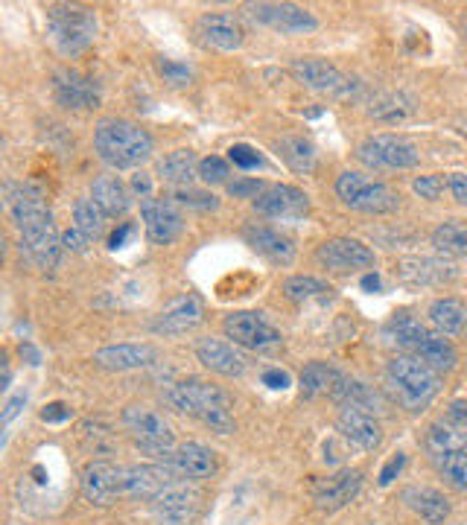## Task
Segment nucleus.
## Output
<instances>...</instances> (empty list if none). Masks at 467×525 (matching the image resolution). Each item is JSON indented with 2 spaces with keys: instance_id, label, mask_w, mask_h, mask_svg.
Returning a JSON list of instances; mask_svg holds the SVG:
<instances>
[{
  "instance_id": "obj_9",
  "label": "nucleus",
  "mask_w": 467,
  "mask_h": 525,
  "mask_svg": "<svg viewBox=\"0 0 467 525\" xmlns=\"http://www.w3.org/2000/svg\"><path fill=\"white\" fill-rule=\"evenodd\" d=\"M123 426L132 432L135 444L158 461H164L167 453L176 447V432H173L170 420L164 418L161 412L149 409V406H141V403L126 406L123 409Z\"/></svg>"
},
{
  "instance_id": "obj_54",
  "label": "nucleus",
  "mask_w": 467,
  "mask_h": 525,
  "mask_svg": "<svg viewBox=\"0 0 467 525\" xmlns=\"http://www.w3.org/2000/svg\"><path fill=\"white\" fill-rule=\"evenodd\" d=\"M129 231H132V225H123V228H120V231L111 237V248H120V245H123V240L129 237Z\"/></svg>"
},
{
  "instance_id": "obj_55",
  "label": "nucleus",
  "mask_w": 467,
  "mask_h": 525,
  "mask_svg": "<svg viewBox=\"0 0 467 525\" xmlns=\"http://www.w3.org/2000/svg\"><path fill=\"white\" fill-rule=\"evenodd\" d=\"M362 289H368V292H377V289H380V278H377L374 272H371V275H365V278H362Z\"/></svg>"
},
{
  "instance_id": "obj_53",
  "label": "nucleus",
  "mask_w": 467,
  "mask_h": 525,
  "mask_svg": "<svg viewBox=\"0 0 467 525\" xmlns=\"http://www.w3.org/2000/svg\"><path fill=\"white\" fill-rule=\"evenodd\" d=\"M41 418L47 420V423H62V420L71 418V412H68V406H65V403H50V406L41 412Z\"/></svg>"
},
{
  "instance_id": "obj_38",
  "label": "nucleus",
  "mask_w": 467,
  "mask_h": 525,
  "mask_svg": "<svg viewBox=\"0 0 467 525\" xmlns=\"http://www.w3.org/2000/svg\"><path fill=\"white\" fill-rule=\"evenodd\" d=\"M432 245L447 257H467V222L447 219L432 231Z\"/></svg>"
},
{
  "instance_id": "obj_14",
  "label": "nucleus",
  "mask_w": 467,
  "mask_h": 525,
  "mask_svg": "<svg viewBox=\"0 0 467 525\" xmlns=\"http://www.w3.org/2000/svg\"><path fill=\"white\" fill-rule=\"evenodd\" d=\"M199 490L187 482H173L161 490L149 505H152V514L161 525H190L199 514Z\"/></svg>"
},
{
  "instance_id": "obj_37",
  "label": "nucleus",
  "mask_w": 467,
  "mask_h": 525,
  "mask_svg": "<svg viewBox=\"0 0 467 525\" xmlns=\"http://www.w3.org/2000/svg\"><path fill=\"white\" fill-rule=\"evenodd\" d=\"M278 152L289 170L295 173H310L316 167V146L301 135H287L278 140Z\"/></svg>"
},
{
  "instance_id": "obj_8",
  "label": "nucleus",
  "mask_w": 467,
  "mask_h": 525,
  "mask_svg": "<svg viewBox=\"0 0 467 525\" xmlns=\"http://www.w3.org/2000/svg\"><path fill=\"white\" fill-rule=\"evenodd\" d=\"M336 196L345 208L357 210V213H371V216L395 213L400 208V196L389 184L354 173V170H345L336 178Z\"/></svg>"
},
{
  "instance_id": "obj_31",
  "label": "nucleus",
  "mask_w": 467,
  "mask_h": 525,
  "mask_svg": "<svg viewBox=\"0 0 467 525\" xmlns=\"http://www.w3.org/2000/svg\"><path fill=\"white\" fill-rule=\"evenodd\" d=\"M91 196H94V202L100 205V210L106 213V216H123L129 205H132V199H129V190H126V184L117 178V175H100L97 181H94V187H91Z\"/></svg>"
},
{
  "instance_id": "obj_21",
  "label": "nucleus",
  "mask_w": 467,
  "mask_h": 525,
  "mask_svg": "<svg viewBox=\"0 0 467 525\" xmlns=\"http://www.w3.org/2000/svg\"><path fill=\"white\" fill-rule=\"evenodd\" d=\"M53 97L62 108H71V111L97 108L100 105V85L79 70H59L53 76Z\"/></svg>"
},
{
  "instance_id": "obj_30",
  "label": "nucleus",
  "mask_w": 467,
  "mask_h": 525,
  "mask_svg": "<svg viewBox=\"0 0 467 525\" xmlns=\"http://www.w3.org/2000/svg\"><path fill=\"white\" fill-rule=\"evenodd\" d=\"M403 502L430 525H444L450 517V502L432 488H406Z\"/></svg>"
},
{
  "instance_id": "obj_46",
  "label": "nucleus",
  "mask_w": 467,
  "mask_h": 525,
  "mask_svg": "<svg viewBox=\"0 0 467 525\" xmlns=\"http://www.w3.org/2000/svg\"><path fill=\"white\" fill-rule=\"evenodd\" d=\"M412 190H415L421 199L435 202V199L441 196V190H444V178H441V175H418L415 184H412Z\"/></svg>"
},
{
  "instance_id": "obj_41",
  "label": "nucleus",
  "mask_w": 467,
  "mask_h": 525,
  "mask_svg": "<svg viewBox=\"0 0 467 525\" xmlns=\"http://www.w3.org/2000/svg\"><path fill=\"white\" fill-rule=\"evenodd\" d=\"M79 432H82V441L88 444V450H94V455L114 453V435H111V429H108L106 423L85 420Z\"/></svg>"
},
{
  "instance_id": "obj_49",
  "label": "nucleus",
  "mask_w": 467,
  "mask_h": 525,
  "mask_svg": "<svg viewBox=\"0 0 467 525\" xmlns=\"http://www.w3.org/2000/svg\"><path fill=\"white\" fill-rule=\"evenodd\" d=\"M447 187H450L453 199H456L459 205H465L467 208V175L465 173H450L447 175Z\"/></svg>"
},
{
  "instance_id": "obj_39",
  "label": "nucleus",
  "mask_w": 467,
  "mask_h": 525,
  "mask_svg": "<svg viewBox=\"0 0 467 525\" xmlns=\"http://www.w3.org/2000/svg\"><path fill=\"white\" fill-rule=\"evenodd\" d=\"M106 213L94 199H76L73 202V228H79L91 243L106 234Z\"/></svg>"
},
{
  "instance_id": "obj_29",
  "label": "nucleus",
  "mask_w": 467,
  "mask_h": 525,
  "mask_svg": "<svg viewBox=\"0 0 467 525\" xmlns=\"http://www.w3.org/2000/svg\"><path fill=\"white\" fill-rule=\"evenodd\" d=\"M243 237H246V243L252 245L257 254H263L269 263L289 266L292 257H295V243L289 240L287 234H281V231H275V228H266V225H246V228H243Z\"/></svg>"
},
{
  "instance_id": "obj_6",
  "label": "nucleus",
  "mask_w": 467,
  "mask_h": 525,
  "mask_svg": "<svg viewBox=\"0 0 467 525\" xmlns=\"http://www.w3.org/2000/svg\"><path fill=\"white\" fill-rule=\"evenodd\" d=\"M430 464L447 485L467 493V435L450 423H432L424 438Z\"/></svg>"
},
{
  "instance_id": "obj_13",
  "label": "nucleus",
  "mask_w": 467,
  "mask_h": 525,
  "mask_svg": "<svg viewBox=\"0 0 467 525\" xmlns=\"http://www.w3.org/2000/svg\"><path fill=\"white\" fill-rule=\"evenodd\" d=\"M246 12L252 21L278 33H313L319 27V18L295 3H249Z\"/></svg>"
},
{
  "instance_id": "obj_2",
  "label": "nucleus",
  "mask_w": 467,
  "mask_h": 525,
  "mask_svg": "<svg viewBox=\"0 0 467 525\" xmlns=\"http://www.w3.org/2000/svg\"><path fill=\"white\" fill-rule=\"evenodd\" d=\"M167 400L173 409H179L181 415H190L199 423H205L216 435H231L237 429L234 423V403L231 397L219 388V385L187 377L167 388Z\"/></svg>"
},
{
  "instance_id": "obj_33",
  "label": "nucleus",
  "mask_w": 467,
  "mask_h": 525,
  "mask_svg": "<svg viewBox=\"0 0 467 525\" xmlns=\"http://www.w3.org/2000/svg\"><path fill=\"white\" fill-rule=\"evenodd\" d=\"M342 374L333 368V365H327V362H310V365H304V371H301V394L304 397H322V394H336V388L342 385Z\"/></svg>"
},
{
  "instance_id": "obj_7",
  "label": "nucleus",
  "mask_w": 467,
  "mask_h": 525,
  "mask_svg": "<svg viewBox=\"0 0 467 525\" xmlns=\"http://www.w3.org/2000/svg\"><path fill=\"white\" fill-rule=\"evenodd\" d=\"M47 35L62 56H76L97 38V15L88 6L56 3L47 9Z\"/></svg>"
},
{
  "instance_id": "obj_28",
  "label": "nucleus",
  "mask_w": 467,
  "mask_h": 525,
  "mask_svg": "<svg viewBox=\"0 0 467 525\" xmlns=\"http://www.w3.org/2000/svg\"><path fill=\"white\" fill-rule=\"evenodd\" d=\"M155 359H158V353L149 345H108V348H100L94 353V365L103 371H114V374L149 368V365H155Z\"/></svg>"
},
{
  "instance_id": "obj_51",
  "label": "nucleus",
  "mask_w": 467,
  "mask_h": 525,
  "mask_svg": "<svg viewBox=\"0 0 467 525\" xmlns=\"http://www.w3.org/2000/svg\"><path fill=\"white\" fill-rule=\"evenodd\" d=\"M88 243H91V240H88V237H85L79 228H71V231H65V234H62V245H65V248H71V251H85Z\"/></svg>"
},
{
  "instance_id": "obj_42",
  "label": "nucleus",
  "mask_w": 467,
  "mask_h": 525,
  "mask_svg": "<svg viewBox=\"0 0 467 525\" xmlns=\"http://www.w3.org/2000/svg\"><path fill=\"white\" fill-rule=\"evenodd\" d=\"M173 205H181V208H193V210H216L219 208V199L208 190H193V187H179L173 190L170 196Z\"/></svg>"
},
{
  "instance_id": "obj_56",
  "label": "nucleus",
  "mask_w": 467,
  "mask_h": 525,
  "mask_svg": "<svg viewBox=\"0 0 467 525\" xmlns=\"http://www.w3.org/2000/svg\"><path fill=\"white\" fill-rule=\"evenodd\" d=\"M135 190H138V193H144V199H146V193H149V178H146V175H138V178H135Z\"/></svg>"
},
{
  "instance_id": "obj_47",
  "label": "nucleus",
  "mask_w": 467,
  "mask_h": 525,
  "mask_svg": "<svg viewBox=\"0 0 467 525\" xmlns=\"http://www.w3.org/2000/svg\"><path fill=\"white\" fill-rule=\"evenodd\" d=\"M263 190H266V187H263V181H257V178H240V181H231V184H228V193H231L234 199H257Z\"/></svg>"
},
{
  "instance_id": "obj_45",
  "label": "nucleus",
  "mask_w": 467,
  "mask_h": 525,
  "mask_svg": "<svg viewBox=\"0 0 467 525\" xmlns=\"http://www.w3.org/2000/svg\"><path fill=\"white\" fill-rule=\"evenodd\" d=\"M228 158H231V164L234 167H240V170H257V167H263V155L249 146V143H234L231 149H228Z\"/></svg>"
},
{
  "instance_id": "obj_48",
  "label": "nucleus",
  "mask_w": 467,
  "mask_h": 525,
  "mask_svg": "<svg viewBox=\"0 0 467 525\" xmlns=\"http://www.w3.org/2000/svg\"><path fill=\"white\" fill-rule=\"evenodd\" d=\"M444 423H450V426H456V429H467V400H453V403L447 406Z\"/></svg>"
},
{
  "instance_id": "obj_10",
  "label": "nucleus",
  "mask_w": 467,
  "mask_h": 525,
  "mask_svg": "<svg viewBox=\"0 0 467 525\" xmlns=\"http://www.w3.org/2000/svg\"><path fill=\"white\" fill-rule=\"evenodd\" d=\"M357 155L371 170H412L421 164L418 146L403 135H371L362 140Z\"/></svg>"
},
{
  "instance_id": "obj_40",
  "label": "nucleus",
  "mask_w": 467,
  "mask_h": 525,
  "mask_svg": "<svg viewBox=\"0 0 467 525\" xmlns=\"http://www.w3.org/2000/svg\"><path fill=\"white\" fill-rule=\"evenodd\" d=\"M333 289L316 278H307V275H295V278L284 280V295H287L292 304H307V301H316L330 295Z\"/></svg>"
},
{
  "instance_id": "obj_44",
  "label": "nucleus",
  "mask_w": 467,
  "mask_h": 525,
  "mask_svg": "<svg viewBox=\"0 0 467 525\" xmlns=\"http://www.w3.org/2000/svg\"><path fill=\"white\" fill-rule=\"evenodd\" d=\"M158 73H161V79L164 82H170L173 88H184V85H190V79H193V73L187 65H181L176 59H158Z\"/></svg>"
},
{
  "instance_id": "obj_5",
  "label": "nucleus",
  "mask_w": 467,
  "mask_h": 525,
  "mask_svg": "<svg viewBox=\"0 0 467 525\" xmlns=\"http://www.w3.org/2000/svg\"><path fill=\"white\" fill-rule=\"evenodd\" d=\"M386 330H389V336H392V342H395L397 348H403L409 356L427 362L438 374H441V371H444V374L453 371L456 362H459L456 348H453L441 333H432V330H427L424 324H418V321L409 318V315H397V318H392Z\"/></svg>"
},
{
  "instance_id": "obj_34",
  "label": "nucleus",
  "mask_w": 467,
  "mask_h": 525,
  "mask_svg": "<svg viewBox=\"0 0 467 525\" xmlns=\"http://www.w3.org/2000/svg\"><path fill=\"white\" fill-rule=\"evenodd\" d=\"M158 175H161L167 184H173L176 190H179V187H190V181L199 175V158H196L190 149H176V152H170V155L158 164Z\"/></svg>"
},
{
  "instance_id": "obj_36",
  "label": "nucleus",
  "mask_w": 467,
  "mask_h": 525,
  "mask_svg": "<svg viewBox=\"0 0 467 525\" xmlns=\"http://www.w3.org/2000/svg\"><path fill=\"white\" fill-rule=\"evenodd\" d=\"M371 117L383 120V123H406L415 114V100L403 91H389L371 100Z\"/></svg>"
},
{
  "instance_id": "obj_15",
  "label": "nucleus",
  "mask_w": 467,
  "mask_h": 525,
  "mask_svg": "<svg viewBox=\"0 0 467 525\" xmlns=\"http://www.w3.org/2000/svg\"><path fill=\"white\" fill-rule=\"evenodd\" d=\"M292 73L295 79L310 88V91H319V94H333V97H351V88L357 85L354 79H348L342 70L324 59L316 56H301L292 62Z\"/></svg>"
},
{
  "instance_id": "obj_23",
  "label": "nucleus",
  "mask_w": 467,
  "mask_h": 525,
  "mask_svg": "<svg viewBox=\"0 0 467 525\" xmlns=\"http://www.w3.org/2000/svg\"><path fill=\"white\" fill-rule=\"evenodd\" d=\"M176 482V473L167 464H132L123 467V496L132 499H155L167 485Z\"/></svg>"
},
{
  "instance_id": "obj_22",
  "label": "nucleus",
  "mask_w": 467,
  "mask_h": 525,
  "mask_svg": "<svg viewBox=\"0 0 467 525\" xmlns=\"http://www.w3.org/2000/svg\"><path fill=\"white\" fill-rule=\"evenodd\" d=\"M395 275L403 286L424 289V286L450 283L459 272H456V266L447 263V260H435V257H403V260H397Z\"/></svg>"
},
{
  "instance_id": "obj_43",
  "label": "nucleus",
  "mask_w": 467,
  "mask_h": 525,
  "mask_svg": "<svg viewBox=\"0 0 467 525\" xmlns=\"http://www.w3.org/2000/svg\"><path fill=\"white\" fill-rule=\"evenodd\" d=\"M228 175H231V167H228V161L219 158V155H211V158H202V161H199V178H202L205 184H225Z\"/></svg>"
},
{
  "instance_id": "obj_17",
  "label": "nucleus",
  "mask_w": 467,
  "mask_h": 525,
  "mask_svg": "<svg viewBox=\"0 0 467 525\" xmlns=\"http://www.w3.org/2000/svg\"><path fill=\"white\" fill-rule=\"evenodd\" d=\"M254 210L269 219H301L310 213V196L292 184H272L254 199Z\"/></svg>"
},
{
  "instance_id": "obj_20",
  "label": "nucleus",
  "mask_w": 467,
  "mask_h": 525,
  "mask_svg": "<svg viewBox=\"0 0 467 525\" xmlns=\"http://www.w3.org/2000/svg\"><path fill=\"white\" fill-rule=\"evenodd\" d=\"M141 216H144L146 237L155 245H170L176 243L184 231V219H181L179 208L167 199H152L146 196L141 205Z\"/></svg>"
},
{
  "instance_id": "obj_52",
  "label": "nucleus",
  "mask_w": 467,
  "mask_h": 525,
  "mask_svg": "<svg viewBox=\"0 0 467 525\" xmlns=\"http://www.w3.org/2000/svg\"><path fill=\"white\" fill-rule=\"evenodd\" d=\"M263 385H269L275 391H284V388H289V374L287 371H278V368H269L263 374Z\"/></svg>"
},
{
  "instance_id": "obj_16",
  "label": "nucleus",
  "mask_w": 467,
  "mask_h": 525,
  "mask_svg": "<svg viewBox=\"0 0 467 525\" xmlns=\"http://www.w3.org/2000/svg\"><path fill=\"white\" fill-rule=\"evenodd\" d=\"M316 260L322 263L324 269L330 272H357V269H371L377 263L374 251L360 240H351V237H333V240H324L316 251Z\"/></svg>"
},
{
  "instance_id": "obj_18",
  "label": "nucleus",
  "mask_w": 467,
  "mask_h": 525,
  "mask_svg": "<svg viewBox=\"0 0 467 525\" xmlns=\"http://www.w3.org/2000/svg\"><path fill=\"white\" fill-rule=\"evenodd\" d=\"M196 35L202 38L205 47H214L222 53H234L243 47L246 30L237 15L231 12H208L196 21Z\"/></svg>"
},
{
  "instance_id": "obj_1",
  "label": "nucleus",
  "mask_w": 467,
  "mask_h": 525,
  "mask_svg": "<svg viewBox=\"0 0 467 525\" xmlns=\"http://www.w3.org/2000/svg\"><path fill=\"white\" fill-rule=\"evenodd\" d=\"M12 219L21 234V248L38 269H56L62 257V237L53 225V213L44 190L36 184H18L9 196Z\"/></svg>"
},
{
  "instance_id": "obj_35",
  "label": "nucleus",
  "mask_w": 467,
  "mask_h": 525,
  "mask_svg": "<svg viewBox=\"0 0 467 525\" xmlns=\"http://www.w3.org/2000/svg\"><path fill=\"white\" fill-rule=\"evenodd\" d=\"M333 400H336L339 406H354V409L371 412V415H377V412L383 409V400H380V394H377L371 385L360 383V380H348V377L336 388Z\"/></svg>"
},
{
  "instance_id": "obj_26",
  "label": "nucleus",
  "mask_w": 467,
  "mask_h": 525,
  "mask_svg": "<svg viewBox=\"0 0 467 525\" xmlns=\"http://www.w3.org/2000/svg\"><path fill=\"white\" fill-rule=\"evenodd\" d=\"M336 429L362 450H377L383 444V426L371 412H362L354 406H339L336 415Z\"/></svg>"
},
{
  "instance_id": "obj_24",
  "label": "nucleus",
  "mask_w": 467,
  "mask_h": 525,
  "mask_svg": "<svg viewBox=\"0 0 467 525\" xmlns=\"http://www.w3.org/2000/svg\"><path fill=\"white\" fill-rule=\"evenodd\" d=\"M161 464H167L181 479H211L219 467L214 450H208L205 444H196V441L173 447Z\"/></svg>"
},
{
  "instance_id": "obj_27",
  "label": "nucleus",
  "mask_w": 467,
  "mask_h": 525,
  "mask_svg": "<svg viewBox=\"0 0 467 525\" xmlns=\"http://www.w3.org/2000/svg\"><path fill=\"white\" fill-rule=\"evenodd\" d=\"M362 490V473L360 470H339L333 476L322 479L316 488H313V499L322 511H339L345 508L348 502L357 499V493Z\"/></svg>"
},
{
  "instance_id": "obj_4",
  "label": "nucleus",
  "mask_w": 467,
  "mask_h": 525,
  "mask_svg": "<svg viewBox=\"0 0 467 525\" xmlns=\"http://www.w3.org/2000/svg\"><path fill=\"white\" fill-rule=\"evenodd\" d=\"M386 383L395 391L397 403L406 412H424L441 391V377L427 362L415 356H395L386 365Z\"/></svg>"
},
{
  "instance_id": "obj_11",
  "label": "nucleus",
  "mask_w": 467,
  "mask_h": 525,
  "mask_svg": "<svg viewBox=\"0 0 467 525\" xmlns=\"http://www.w3.org/2000/svg\"><path fill=\"white\" fill-rule=\"evenodd\" d=\"M222 330L237 348L246 350H269L284 342L281 330L260 313H231L225 318Z\"/></svg>"
},
{
  "instance_id": "obj_50",
  "label": "nucleus",
  "mask_w": 467,
  "mask_h": 525,
  "mask_svg": "<svg viewBox=\"0 0 467 525\" xmlns=\"http://www.w3.org/2000/svg\"><path fill=\"white\" fill-rule=\"evenodd\" d=\"M403 467H406V455L397 453L395 458H392V461L383 467V473H380V485H383V488H389V485L395 482V476H400V470H403Z\"/></svg>"
},
{
  "instance_id": "obj_19",
  "label": "nucleus",
  "mask_w": 467,
  "mask_h": 525,
  "mask_svg": "<svg viewBox=\"0 0 467 525\" xmlns=\"http://www.w3.org/2000/svg\"><path fill=\"white\" fill-rule=\"evenodd\" d=\"M202 318H205L202 301L196 295H181L152 318L149 330L158 333V336H181V333L196 330L202 324Z\"/></svg>"
},
{
  "instance_id": "obj_3",
  "label": "nucleus",
  "mask_w": 467,
  "mask_h": 525,
  "mask_svg": "<svg viewBox=\"0 0 467 525\" xmlns=\"http://www.w3.org/2000/svg\"><path fill=\"white\" fill-rule=\"evenodd\" d=\"M94 149L100 161L114 170H132L152 158V135L132 120L108 117L94 129Z\"/></svg>"
},
{
  "instance_id": "obj_12",
  "label": "nucleus",
  "mask_w": 467,
  "mask_h": 525,
  "mask_svg": "<svg viewBox=\"0 0 467 525\" xmlns=\"http://www.w3.org/2000/svg\"><path fill=\"white\" fill-rule=\"evenodd\" d=\"M79 490H82V499L91 505H100V508L114 505L117 496H123V467L111 464L106 458L88 461L79 476Z\"/></svg>"
},
{
  "instance_id": "obj_25",
  "label": "nucleus",
  "mask_w": 467,
  "mask_h": 525,
  "mask_svg": "<svg viewBox=\"0 0 467 525\" xmlns=\"http://www.w3.org/2000/svg\"><path fill=\"white\" fill-rule=\"evenodd\" d=\"M196 359L222 377H243L249 368V359L243 356V350L234 342H222V339H199L196 342Z\"/></svg>"
},
{
  "instance_id": "obj_32",
  "label": "nucleus",
  "mask_w": 467,
  "mask_h": 525,
  "mask_svg": "<svg viewBox=\"0 0 467 525\" xmlns=\"http://www.w3.org/2000/svg\"><path fill=\"white\" fill-rule=\"evenodd\" d=\"M427 315H430L432 327L441 336H459L467 324V307L462 301H456V298H438V301H432Z\"/></svg>"
}]
</instances>
